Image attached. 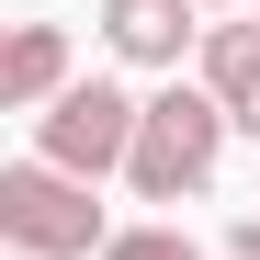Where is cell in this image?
<instances>
[{
	"label": "cell",
	"mask_w": 260,
	"mask_h": 260,
	"mask_svg": "<svg viewBox=\"0 0 260 260\" xmlns=\"http://www.w3.org/2000/svg\"><path fill=\"white\" fill-rule=\"evenodd\" d=\"M215 158H226V102L215 91H147V124H136V158H124V181H136V204H181L215 181Z\"/></svg>",
	"instance_id": "1"
},
{
	"label": "cell",
	"mask_w": 260,
	"mask_h": 260,
	"mask_svg": "<svg viewBox=\"0 0 260 260\" xmlns=\"http://www.w3.org/2000/svg\"><path fill=\"white\" fill-rule=\"evenodd\" d=\"M0 238H12V260H91V249H113L91 181H68V170H46V158L0 170Z\"/></svg>",
	"instance_id": "2"
},
{
	"label": "cell",
	"mask_w": 260,
	"mask_h": 260,
	"mask_svg": "<svg viewBox=\"0 0 260 260\" xmlns=\"http://www.w3.org/2000/svg\"><path fill=\"white\" fill-rule=\"evenodd\" d=\"M136 124H147V102L124 91V79H79L68 102H46V113H34V158H46V170H68V181H102V170H124V158H136Z\"/></svg>",
	"instance_id": "3"
},
{
	"label": "cell",
	"mask_w": 260,
	"mask_h": 260,
	"mask_svg": "<svg viewBox=\"0 0 260 260\" xmlns=\"http://www.w3.org/2000/svg\"><path fill=\"white\" fill-rule=\"evenodd\" d=\"M204 34H215L204 0H102V46H113L124 68H181Z\"/></svg>",
	"instance_id": "4"
},
{
	"label": "cell",
	"mask_w": 260,
	"mask_h": 260,
	"mask_svg": "<svg viewBox=\"0 0 260 260\" xmlns=\"http://www.w3.org/2000/svg\"><path fill=\"white\" fill-rule=\"evenodd\" d=\"M68 91H79V79H68V34L57 23H12V46H0V102H12V113H46Z\"/></svg>",
	"instance_id": "5"
},
{
	"label": "cell",
	"mask_w": 260,
	"mask_h": 260,
	"mask_svg": "<svg viewBox=\"0 0 260 260\" xmlns=\"http://www.w3.org/2000/svg\"><path fill=\"white\" fill-rule=\"evenodd\" d=\"M204 91L226 102V124L260 136V23H215L204 34Z\"/></svg>",
	"instance_id": "6"
},
{
	"label": "cell",
	"mask_w": 260,
	"mask_h": 260,
	"mask_svg": "<svg viewBox=\"0 0 260 260\" xmlns=\"http://www.w3.org/2000/svg\"><path fill=\"white\" fill-rule=\"evenodd\" d=\"M102 260H204V249H192L181 226H113V249H102Z\"/></svg>",
	"instance_id": "7"
},
{
	"label": "cell",
	"mask_w": 260,
	"mask_h": 260,
	"mask_svg": "<svg viewBox=\"0 0 260 260\" xmlns=\"http://www.w3.org/2000/svg\"><path fill=\"white\" fill-rule=\"evenodd\" d=\"M215 260H260V215H238V226H226V249H215Z\"/></svg>",
	"instance_id": "8"
},
{
	"label": "cell",
	"mask_w": 260,
	"mask_h": 260,
	"mask_svg": "<svg viewBox=\"0 0 260 260\" xmlns=\"http://www.w3.org/2000/svg\"><path fill=\"white\" fill-rule=\"evenodd\" d=\"M204 12H226V0H204Z\"/></svg>",
	"instance_id": "9"
},
{
	"label": "cell",
	"mask_w": 260,
	"mask_h": 260,
	"mask_svg": "<svg viewBox=\"0 0 260 260\" xmlns=\"http://www.w3.org/2000/svg\"><path fill=\"white\" fill-rule=\"evenodd\" d=\"M249 12H260V0H249Z\"/></svg>",
	"instance_id": "10"
}]
</instances>
